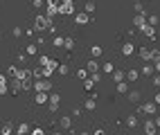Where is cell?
I'll list each match as a JSON object with an SVG mask.
<instances>
[{
	"mask_svg": "<svg viewBox=\"0 0 160 135\" xmlns=\"http://www.w3.org/2000/svg\"><path fill=\"white\" fill-rule=\"evenodd\" d=\"M36 104H48L50 101V95L48 92H36V99H34Z\"/></svg>",
	"mask_w": 160,
	"mask_h": 135,
	"instance_id": "8fae6325",
	"label": "cell"
},
{
	"mask_svg": "<svg viewBox=\"0 0 160 135\" xmlns=\"http://www.w3.org/2000/svg\"><path fill=\"white\" fill-rule=\"evenodd\" d=\"M90 54H92L95 59H97V56H102V47H99V45H92V47H90Z\"/></svg>",
	"mask_w": 160,
	"mask_h": 135,
	"instance_id": "484cf974",
	"label": "cell"
},
{
	"mask_svg": "<svg viewBox=\"0 0 160 135\" xmlns=\"http://www.w3.org/2000/svg\"><path fill=\"white\" fill-rule=\"evenodd\" d=\"M151 61H153V70H158V72H160V56H153Z\"/></svg>",
	"mask_w": 160,
	"mask_h": 135,
	"instance_id": "d6a6232c",
	"label": "cell"
},
{
	"mask_svg": "<svg viewBox=\"0 0 160 135\" xmlns=\"http://www.w3.org/2000/svg\"><path fill=\"white\" fill-rule=\"evenodd\" d=\"M88 14H83V12H79V14H74V23L77 25H88Z\"/></svg>",
	"mask_w": 160,
	"mask_h": 135,
	"instance_id": "8992f818",
	"label": "cell"
},
{
	"mask_svg": "<svg viewBox=\"0 0 160 135\" xmlns=\"http://www.w3.org/2000/svg\"><path fill=\"white\" fill-rule=\"evenodd\" d=\"M142 75L151 77V75H153V65H151V63H144V68H142Z\"/></svg>",
	"mask_w": 160,
	"mask_h": 135,
	"instance_id": "d4e9b609",
	"label": "cell"
},
{
	"mask_svg": "<svg viewBox=\"0 0 160 135\" xmlns=\"http://www.w3.org/2000/svg\"><path fill=\"white\" fill-rule=\"evenodd\" d=\"M48 63H50V56H45V54H43V56H38V65H41V68H45Z\"/></svg>",
	"mask_w": 160,
	"mask_h": 135,
	"instance_id": "f1b7e54d",
	"label": "cell"
},
{
	"mask_svg": "<svg viewBox=\"0 0 160 135\" xmlns=\"http://www.w3.org/2000/svg\"><path fill=\"white\" fill-rule=\"evenodd\" d=\"M77 77H79V79H83V81H86V79L90 77V72H88L86 68H79V70H77Z\"/></svg>",
	"mask_w": 160,
	"mask_h": 135,
	"instance_id": "603a6c76",
	"label": "cell"
},
{
	"mask_svg": "<svg viewBox=\"0 0 160 135\" xmlns=\"http://www.w3.org/2000/svg\"><path fill=\"white\" fill-rule=\"evenodd\" d=\"M104 72H115V68H113V63H104Z\"/></svg>",
	"mask_w": 160,
	"mask_h": 135,
	"instance_id": "e575fe53",
	"label": "cell"
},
{
	"mask_svg": "<svg viewBox=\"0 0 160 135\" xmlns=\"http://www.w3.org/2000/svg\"><path fill=\"white\" fill-rule=\"evenodd\" d=\"M124 79H126V72H122V70L113 72V81H115V84H120V81H124Z\"/></svg>",
	"mask_w": 160,
	"mask_h": 135,
	"instance_id": "7c38bea8",
	"label": "cell"
},
{
	"mask_svg": "<svg viewBox=\"0 0 160 135\" xmlns=\"http://www.w3.org/2000/svg\"><path fill=\"white\" fill-rule=\"evenodd\" d=\"M7 84H9L7 75H0V95H5V92H7Z\"/></svg>",
	"mask_w": 160,
	"mask_h": 135,
	"instance_id": "e0dca14e",
	"label": "cell"
},
{
	"mask_svg": "<svg viewBox=\"0 0 160 135\" xmlns=\"http://www.w3.org/2000/svg\"><path fill=\"white\" fill-rule=\"evenodd\" d=\"M32 5H34L36 9H41V7H43V0H32Z\"/></svg>",
	"mask_w": 160,
	"mask_h": 135,
	"instance_id": "74e56055",
	"label": "cell"
},
{
	"mask_svg": "<svg viewBox=\"0 0 160 135\" xmlns=\"http://www.w3.org/2000/svg\"><path fill=\"white\" fill-rule=\"evenodd\" d=\"M156 131H158L156 122H153V119H147V122H144V133H147V135H156Z\"/></svg>",
	"mask_w": 160,
	"mask_h": 135,
	"instance_id": "5b68a950",
	"label": "cell"
},
{
	"mask_svg": "<svg viewBox=\"0 0 160 135\" xmlns=\"http://www.w3.org/2000/svg\"><path fill=\"white\" fill-rule=\"evenodd\" d=\"M133 50H135L133 43H124V45H122V54H124V56H129V54H133Z\"/></svg>",
	"mask_w": 160,
	"mask_h": 135,
	"instance_id": "d6986e66",
	"label": "cell"
},
{
	"mask_svg": "<svg viewBox=\"0 0 160 135\" xmlns=\"http://www.w3.org/2000/svg\"><path fill=\"white\" fill-rule=\"evenodd\" d=\"M135 12H138V14H144V7H142V2H135Z\"/></svg>",
	"mask_w": 160,
	"mask_h": 135,
	"instance_id": "d590c367",
	"label": "cell"
},
{
	"mask_svg": "<svg viewBox=\"0 0 160 135\" xmlns=\"http://www.w3.org/2000/svg\"><path fill=\"white\" fill-rule=\"evenodd\" d=\"M34 88H36V92H48L52 88V81L50 79H38L36 84H34Z\"/></svg>",
	"mask_w": 160,
	"mask_h": 135,
	"instance_id": "3957f363",
	"label": "cell"
},
{
	"mask_svg": "<svg viewBox=\"0 0 160 135\" xmlns=\"http://www.w3.org/2000/svg\"><path fill=\"white\" fill-rule=\"evenodd\" d=\"M156 108H158V106H156V104H153V101H147V104H144V106H140V108H138V110H140V113H142V115H156Z\"/></svg>",
	"mask_w": 160,
	"mask_h": 135,
	"instance_id": "277c9868",
	"label": "cell"
},
{
	"mask_svg": "<svg viewBox=\"0 0 160 135\" xmlns=\"http://www.w3.org/2000/svg\"><path fill=\"white\" fill-rule=\"evenodd\" d=\"M32 135H45V133H43V128H34V131H32Z\"/></svg>",
	"mask_w": 160,
	"mask_h": 135,
	"instance_id": "60d3db41",
	"label": "cell"
},
{
	"mask_svg": "<svg viewBox=\"0 0 160 135\" xmlns=\"http://www.w3.org/2000/svg\"><path fill=\"white\" fill-rule=\"evenodd\" d=\"M34 29H36V32H52V34L57 32L54 20L48 18V16H43V14H38V16H36V20H34Z\"/></svg>",
	"mask_w": 160,
	"mask_h": 135,
	"instance_id": "6da1fadb",
	"label": "cell"
},
{
	"mask_svg": "<svg viewBox=\"0 0 160 135\" xmlns=\"http://www.w3.org/2000/svg\"><path fill=\"white\" fill-rule=\"evenodd\" d=\"M133 25H135V27H144V25H147V18H144V14H138V16L133 18Z\"/></svg>",
	"mask_w": 160,
	"mask_h": 135,
	"instance_id": "30bf717a",
	"label": "cell"
},
{
	"mask_svg": "<svg viewBox=\"0 0 160 135\" xmlns=\"http://www.w3.org/2000/svg\"><path fill=\"white\" fill-rule=\"evenodd\" d=\"M72 115L79 117V115H81V106H74V108H72Z\"/></svg>",
	"mask_w": 160,
	"mask_h": 135,
	"instance_id": "8d00e7d4",
	"label": "cell"
},
{
	"mask_svg": "<svg viewBox=\"0 0 160 135\" xmlns=\"http://www.w3.org/2000/svg\"><path fill=\"white\" fill-rule=\"evenodd\" d=\"M153 122H156V126L160 128V117H153Z\"/></svg>",
	"mask_w": 160,
	"mask_h": 135,
	"instance_id": "ee69618b",
	"label": "cell"
},
{
	"mask_svg": "<svg viewBox=\"0 0 160 135\" xmlns=\"http://www.w3.org/2000/svg\"><path fill=\"white\" fill-rule=\"evenodd\" d=\"M2 135H14V126H12V122H7V124H2Z\"/></svg>",
	"mask_w": 160,
	"mask_h": 135,
	"instance_id": "ffe728a7",
	"label": "cell"
},
{
	"mask_svg": "<svg viewBox=\"0 0 160 135\" xmlns=\"http://www.w3.org/2000/svg\"><path fill=\"white\" fill-rule=\"evenodd\" d=\"M153 86H156V88H160V75H156V77H153Z\"/></svg>",
	"mask_w": 160,
	"mask_h": 135,
	"instance_id": "ab89813d",
	"label": "cell"
},
{
	"mask_svg": "<svg viewBox=\"0 0 160 135\" xmlns=\"http://www.w3.org/2000/svg\"><path fill=\"white\" fill-rule=\"evenodd\" d=\"M36 52H38V47H36V43H34V45H27V54H32V56H34V54H36Z\"/></svg>",
	"mask_w": 160,
	"mask_h": 135,
	"instance_id": "1f68e13d",
	"label": "cell"
},
{
	"mask_svg": "<svg viewBox=\"0 0 160 135\" xmlns=\"http://www.w3.org/2000/svg\"><path fill=\"white\" fill-rule=\"evenodd\" d=\"M126 97H129V101H133V104H138V101H140V92H138V90H129V95H126Z\"/></svg>",
	"mask_w": 160,
	"mask_h": 135,
	"instance_id": "9a60e30c",
	"label": "cell"
},
{
	"mask_svg": "<svg viewBox=\"0 0 160 135\" xmlns=\"http://www.w3.org/2000/svg\"><path fill=\"white\" fill-rule=\"evenodd\" d=\"M158 23H160V18H158V16H149V18H147V25H151V27H156Z\"/></svg>",
	"mask_w": 160,
	"mask_h": 135,
	"instance_id": "4316f807",
	"label": "cell"
},
{
	"mask_svg": "<svg viewBox=\"0 0 160 135\" xmlns=\"http://www.w3.org/2000/svg\"><path fill=\"white\" fill-rule=\"evenodd\" d=\"M95 9H97V7H95V2H92V0H88V2L86 5H83V14H95Z\"/></svg>",
	"mask_w": 160,
	"mask_h": 135,
	"instance_id": "4fadbf2b",
	"label": "cell"
},
{
	"mask_svg": "<svg viewBox=\"0 0 160 135\" xmlns=\"http://www.w3.org/2000/svg\"><path fill=\"white\" fill-rule=\"evenodd\" d=\"M92 86H95V81H92L90 77H88L86 81H83V88H86V90H92Z\"/></svg>",
	"mask_w": 160,
	"mask_h": 135,
	"instance_id": "4dcf8cb0",
	"label": "cell"
},
{
	"mask_svg": "<svg viewBox=\"0 0 160 135\" xmlns=\"http://www.w3.org/2000/svg\"><path fill=\"white\" fill-rule=\"evenodd\" d=\"M36 45H45V36H36Z\"/></svg>",
	"mask_w": 160,
	"mask_h": 135,
	"instance_id": "f35d334b",
	"label": "cell"
},
{
	"mask_svg": "<svg viewBox=\"0 0 160 135\" xmlns=\"http://www.w3.org/2000/svg\"><path fill=\"white\" fill-rule=\"evenodd\" d=\"M126 126H129V128H135V126H138V117H135V115H129V117H126Z\"/></svg>",
	"mask_w": 160,
	"mask_h": 135,
	"instance_id": "44dd1931",
	"label": "cell"
},
{
	"mask_svg": "<svg viewBox=\"0 0 160 135\" xmlns=\"http://www.w3.org/2000/svg\"><path fill=\"white\" fill-rule=\"evenodd\" d=\"M79 135H90V133H88V131H81V133H79Z\"/></svg>",
	"mask_w": 160,
	"mask_h": 135,
	"instance_id": "f6af8a7d",
	"label": "cell"
},
{
	"mask_svg": "<svg viewBox=\"0 0 160 135\" xmlns=\"http://www.w3.org/2000/svg\"><path fill=\"white\" fill-rule=\"evenodd\" d=\"M138 77H140V72H138L135 68H131V70H126V79H129V81H135Z\"/></svg>",
	"mask_w": 160,
	"mask_h": 135,
	"instance_id": "ac0fdd59",
	"label": "cell"
},
{
	"mask_svg": "<svg viewBox=\"0 0 160 135\" xmlns=\"http://www.w3.org/2000/svg\"><path fill=\"white\" fill-rule=\"evenodd\" d=\"M12 34H14V36L18 38V36H23L25 32H23V29H20V27H14V29H12Z\"/></svg>",
	"mask_w": 160,
	"mask_h": 135,
	"instance_id": "836d02e7",
	"label": "cell"
},
{
	"mask_svg": "<svg viewBox=\"0 0 160 135\" xmlns=\"http://www.w3.org/2000/svg\"><path fill=\"white\" fill-rule=\"evenodd\" d=\"M92 135H106V133H104V128H97V131H95Z\"/></svg>",
	"mask_w": 160,
	"mask_h": 135,
	"instance_id": "7bdbcfd3",
	"label": "cell"
},
{
	"mask_svg": "<svg viewBox=\"0 0 160 135\" xmlns=\"http://www.w3.org/2000/svg\"><path fill=\"white\" fill-rule=\"evenodd\" d=\"M57 70H59V75H63V77H66V75H68V72H70V68H68L66 63H63V65H59Z\"/></svg>",
	"mask_w": 160,
	"mask_h": 135,
	"instance_id": "f546056e",
	"label": "cell"
},
{
	"mask_svg": "<svg viewBox=\"0 0 160 135\" xmlns=\"http://www.w3.org/2000/svg\"><path fill=\"white\" fill-rule=\"evenodd\" d=\"M63 47H66V50H72V47H74V38H72V36L63 38Z\"/></svg>",
	"mask_w": 160,
	"mask_h": 135,
	"instance_id": "cb8c5ba5",
	"label": "cell"
},
{
	"mask_svg": "<svg viewBox=\"0 0 160 135\" xmlns=\"http://www.w3.org/2000/svg\"><path fill=\"white\" fill-rule=\"evenodd\" d=\"M59 126H61V128H66V131H68V128L72 126V119H70V117H66V115H63V117L59 119Z\"/></svg>",
	"mask_w": 160,
	"mask_h": 135,
	"instance_id": "5bb4252c",
	"label": "cell"
},
{
	"mask_svg": "<svg viewBox=\"0 0 160 135\" xmlns=\"http://www.w3.org/2000/svg\"><path fill=\"white\" fill-rule=\"evenodd\" d=\"M95 99H97V97L90 95L86 101H83V108H86V110H95V106H97V101H95Z\"/></svg>",
	"mask_w": 160,
	"mask_h": 135,
	"instance_id": "52a82bcc",
	"label": "cell"
},
{
	"mask_svg": "<svg viewBox=\"0 0 160 135\" xmlns=\"http://www.w3.org/2000/svg\"><path fill=\"white\" fill-rule=\"evenodd\" d=\"M86 70L90 72V75H95V72H99V63H97L95 59H90L88 63H86Z\"/></svg>",
	"mask_w": 160,
	"mask_h": 135,
	"instance_id": "ba28073f",
	"label": "cell"
},
{
	"mask_svg": "<svg viewBox=\"0 0 160 135\" xmlns=\"http://www.w3.org/2000/svg\"><path fill=\"white\" fill-rule=\"evenodd\" d=\"M117 92H124V95H129V84H126V81H120V84H117Z\"/></svg>",
	"mask_w": 160,
	"mask_h": 135,
	"instance_id": "7402d4cb",
	"label": "cell"
},
{
	"mask_svg": "<svg viewBox=\"0 0 160 135\" xmlns=\"http://www.w3.org/2000/svg\"><path fill=\"white\" fill-rule=\"evenodd\" d=\"M142 29V34L144 36H149V38H156V27H151V25H144V27H140Z\"/></svg>",
	"mask_w": 160,
	"mask_h": 135,
	"instance_id": "9c48e42d",
	"label": "cell"
},
{
	"mask_svg": "<svg viewBox=\"0 0 160 135\" xmlns=\"http://www.w3.org/2000/svg\"><path fill=\"white\" fill-rule=\"evenodd\" d=\"M52 45H54V47H63V36H54V41H52Z\"/></svg>",
	"mask_w": 160,
	"mask_h": 135,
	"instance_id": "83f0119b",
	"label": "cell"
},
{
	"mask_svg": "<svg viewBox=\"0 0 160 135\" xmlns=\"http://www.w3.org/2000/svg\"><path fill=\"white\" fill-rule=\"evenodd\" d=\"M25 133H29V124L27 122L18 124V128H16V135H25Z\"/></svg>",
	"mask_w": 160,
	"mask_h": 135,
	"instance_id": "2e32d148",
	"label": "cell"
},
{
	"mask_svg": "<svg viewBox=\"0 0 160 135\" xmlns=\"http://www.w3.org/2000/svg\"><path fill=\"white\" fill-rule=\"evenodd\" d=\"M52 135H61V133H52Z\"/></svg>",
	"mask_w": 160,
	"mask_h": 135,
	"instance_id": "bcb514c9",
	"label": "cell"
},
{
	"mask_svg": "<svg viewBox=\"0 0 160 135\" xmlns=\"http://www.w3.org/2000/svg\"><path fill=\"white\" fill-rule=\"evenodd\" d=\"M59 14H61V16H74V5H72V0H61V2H59Z\"/></svg>",
	"mask_w": 160,
	"mask_h": 135,
	"instance_id": "7a4b0ae2",
	"label": "cell"
},
{
	"mask_svg": "<svg viewBox=\"0 0 160 135\" xmlns=\"http://www.w3.org/2000/svg\"><path fill=\"white\" fill-rule=\"evenodd\" d=\"M153 104H156V106H160V92H158V95H153Z\"/></svg>",
	"mask_w": 160,
	"mask_h": 135,
	"instance_id": "b9f144b4",
	"label": "cell"
}]
</instances>
